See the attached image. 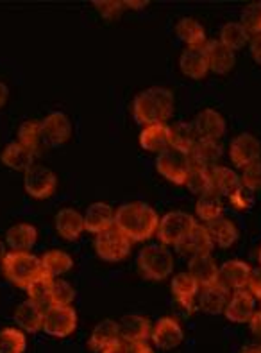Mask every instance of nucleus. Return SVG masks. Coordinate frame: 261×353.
Wrapping results in <instances>:
<instances>
[{
	"label": "nucleus",
	"mask_w": 261,
	"mask_h": 353,
	"mask_svg": "<svg viewBox=\"0 0 261 353\" xmlns=\"http://www.w3.org/2000/svg\"><path fill=\"white\" fill-rule=\"evenodd\" d=\"M115 226L131 242L147 241V239H151L158 232L160 217H158L152 206L134 201L116 208Z\"/></svg>",
	"instance_id": "obj_1"
},
{
	"label": "nucleus",
	"mask_w": 261,
	"mask_h": 353,
	"mask_svg": "<svg viewBox=\"0 0 261 353\" xmlns=\"http://www.w3.org/2000/svg\"><path fill=\"white\" fill-rule=\"evenodd\" d=\"M174 112V94L165 86H151L134 97L133 113L140 124H165Z\"/></svg>",
	"instance_id": "obj_2"
},
{
	"label": "nucleus",
	"mask_w": 261,
	"mask_h": 353,
	"mask_svg": "<svg viewBox=\"0 0 261 353\" xmlns=\"http://www.w3.org/2000/svg\"><path fill=\"white\" fill-rule=\"evenodd\" d=\"M4 274L18 287H27L34 282L36 278L43 274L41 269V260L31 253H17V251H9L2 262Z\"/></svg>",
	"instance_id": "obj_3"
},
{
	"label": "nucleus",
	"mask_w": 261,
	"mask_h": 353,
	"mask_svg": "<svg viewBox=\"0 0 261 353\" xmlns=\"http://www.w3.org/2000/svg\"><path fill=\"white\" fill-rule=\"evenodd\" d=\"M138 268L149 280H165L174 271V256L165 246H145L138 255Z\"/></svg>",
	"instance_id": "obj_4"
},
{
	"label": "nucleus",
	"mask_w": 261,
	"mask_h": 353,
	"mask_svg": "<svg viewBox=\"0 0 261 353\" xmlns=\"http://www.w3.org/2000/svg\"><path fill=\"white\" fill-rule=\"evenodd\" d=\"M195 219L190 214L186 212L176 210L165 214L160 219V226H158V239L163 242L165 246H179L186 237L188 233L194 230Z\"/></svg>",
	"instance_id": "obj_5"
},
{
	"label": "nucleus",
	"mask_w": 261,
	"mask_h": 353,
	"mask_svg": "<svg viewBox=\"0 0 261 353\" xmlns=\"http://www.w3.org/2000/svg\"><path fill=\"white\" fill-rule=\"evenodd\" d=\"M156 167L160 170V174H163L169 181L176 185H185L186 176L191 169L190 154L179 151V149L169 148L167 151L160 152Z\"/></svg>",
	"instance_id": "obj_6"
},
{
	"label": "nucleus",
	"mask_w": 261,
	"mask_h": 353,
	"mask_svg": "<svg viewBox=\"0 0 261 353\" xmlns=\"http://www.w3.org/2000/svg\"><path fill=\"white\" fill-rule=\"evenodd\" d=\"M95 251L102 260L118 262L124 260L131 251V241L120 230L109 228L106 232L97 233L95 237Z\"/></svg>",
	"instance_id": "obj_7"
},
{
	"label": "nucleus",
	"mask_w": 261,
	"mask_h": 353,
	"mask_svg": "<svg viewBox=\"0 0 261 353\" xmlns=\"http://www.w3.org/2000/svg\"><path fill=\"white\" fill-rule=\"evenodd\" d=\"M58 185V178L49 167L32 165L25 170L23 174V187L25 192L34 199H45L52 196Z\"/></svg>",
	"instance_id": "obj_8"
},
{
	"label": "nucleus",
	"mask_w": 261,
	"mask_h": 353,
	"mask_svg": "<svg viewBox=\"0 0 261 353\" xmlns=\"http://www.w3.org/2000/svg\"><path fill=\"white\" fill-rule=\"evenodd\" d=\"M77 328V314L72 307L52 305L45 310L43 330L54 337H67Z\"/></svg>",
	"instance_id": "obj_9"
},
{
	"label": "nucleus",
	"mask_w": 261,
	"mask_h": 353,
	"mask_svg": "<svg viewBox=\"0 0 261 353\" xmlns=\"http://www.w3.org/2000/svg\"><path fill=\"white\" fill-rule=\"evenodd\" d=\"M231 160L236 167H249L254 161L261 160V143L260 140L251 133H242L238 134L229 148Z\"/></svg>",
	"instance_id": "obj_10"
},
{
	"label": "nucleus",
	"mask_w": 261,
	"mask_h": 353,
	"mask_svg": "<svg viewBox=\"0 0 261 353\" xmlns=\"http://www.w3.org/2000/svg\"><path fill=\"white\" fill-rule=\"evenodd\" d=\"M179 67H181L182 74L194 77V79H200V77L206 76L209 70L206 47H204V45H191V47H186L181 52V58H179Z\"/></svg>",
	"instance_id": "obj_11"
},
{
	"label": "nucleus",
	"mask_w": 261,
	"mask_h": 353,
	"mask_svg": "<svg viewBox=\"0 0 261 353\" xmlns=\"http://www.w3.org/2000/svg\"><path fill=\"white\" fill-rule=\"evenodd\" d=\"M229 300L231 291L220 282L208 287H200V292L197 294V305L206 314H222L226 310Z\"/></svg>",
	"instance_id": "obj_12"
},
{
	"label": "nucleus",
	"mask_w": 261,
	"mask_h": 353,
	"mask_svg": "<svg viewBox=\"0 0 261 353\" xmlns=\"http://www.w3.org/2000/svg\"><path fill=\"white\" fill-rule=\"evenodd\" d=\"M151 336L156 346H160L161 350H172L181 345L182 339H185V332H182L181 323L177 319L163 318L156 323Z\"/></svg>",
	"instance_id": "obj_13"
},
{
	"label": "nucleus",
	"mask_w": 261,
	"mask_h": 353,
	"mask_svg": "<svg viewBox=\"0 0 261 353\" xmlns=\"http://www.w3.org/2000/svg\"><path fill=\"white\" fill-rule=\"evenodd\" d=\"M251 271L253 268L242 260H229L220 268L218 273V282L227 289L233 291H244L249 285V278H251Z\"/></svg>",
	"instance_id": "obj_14"
},
{
	"label": "nucleus",
	"mask_w": 261,
	"mask_h": 353,
	"mask_svg": "<svg viewBox=\"0 0 261 353\" xmlns=\"http://www.w3.org/2000/svg\"><path fill=\"white\" fill-rule=\"evenodd\" d=\"M220 268L217 265L211 255H197L191 256L188 262V274L194 278L199 287H208L218 282Z\"/></svg>",
	"instance_id": "obj_15"
},
{
	"label": "nucleus",
	"mask_w": 261,
	"mask_h": 353,
	"mask_svg": "<svg viewBox=\"0 0 261 353\" xmlns=\"http://www.w3.org/2000/svg\"><path fill=\"white\" fill-rule=\"evenodd\" d=\"M45 139L50 145H61L72 134V122L63 112H52L41 121Z\"/></svg>",
	"instance_id": "obj_16"
},
{
	"label": "nucleus",
	"mask_w": 261,
	"mask_h": 353,
	"mask_svg": "<svg viewBox=\"0 0 261 353\" xmlns=\"http://www.w3.org/2000/svg\"><path fill=\"white\" fill-rule=\"evenodd\" d=\"M195 131L199 134V139H209L218 140L222 134L226 133V121L220 115V112L213 110V108H206L199 115L195 117Z\"/></svg>",
	"instance_id": "obj_17"
},
{
	"label": "nucleus",
	"mask_w": 261,
	"mask_h": 353,
	"mask_svg": "<svg viewBox=\"0 0 261 353\" xmlns=\"http://www.w3.org/2000/svg\"><path fill=\"white\" fill-rule=\"evenodd\" d=\"M120 341L122 343H140L151 336V321L138 314H127L118 321Z\"/></svg>",
	"instance_id": "obj_18"
},
{
	"label": "nucleus",
	"mask_w": 261,
	"mask_h": 353,
	"mask_svg": "<svg viewBox=\"0 0 261 353\" xmlns=\"http://www.w3.org/2000/svg\"><path fill=\"white\" fill-rule=\"evenodd\" d=\"M115 224V210L104 201L92 203L85 214V230L92 233H102L113 228Z\"/></svg>",
	"instance_id": "obj_19"
},
{
	"label": "nucleus",
	"mask_w": 261,
	"mask_h": 353,
	"mask_svg": "<svg viewBox=\"0 0 261 353\" xmlns=\"http://www.w3.org/2000/svg\"><path fill=\"white\" fill-rule=\"evenodd\" d=\"M254 296L249 291H235L231 296L229 303H227L226 318L233 323H249L254 316Z\"/></svg>",
	"instance_id": "obj_20"
},
{
	"label": "nucleus",
	"mask_w": 261,
	"mask_h": 353,
	"mask_svg": "<svg viewBox=\"0 0 261 353\" xmlns=\"http://www.w3.org/2000/svg\"><path fill=\"white\" fill-rule=\"evenodd\" d=\"M222 157V143L218 140H209V139H199L195 142L194 149L190 151V160L191 165L197 167H211L217 165V161Z\"/></svg>",
	"instance_id": "obj_21"
},
{
	"label": "nucleus",
	"mask_w": 261,
	"mask_h": 353,
	"mask_svg": "<svg viewBox=\"0 0 261 353\" xmlns=\"http://www.w3.org/2000/svg\"><path fill=\"white\" fill-rule=\"evenodd\" d=\"M213 241L209 237L208 228L202 224H195L194 230L188 233V237L177 246V250L185 253V255L197 256V255H208L209 251L213 250Z\"/></svg>",
	"instance_id": "obj_22"
},
{
	"label": "nucleus",
	"mask_w": 261,
	"mask_h": 353,
	"mask_svg": "<svg viewBox=\"0 0 261 353\" xmlns=\"http://www.w3.org/2000/svg\"><path fill=\"white\" fill-rule=\"evenodd\" d=\"M43 318L45 310L31 300H25L23 303L18 305L17 310H14V321H17V325L22 332L34 334L40 328H43Z\"/></svg>",
	"instance_id": "obj_23"
},
{
	"label": "nucleus",
	"mask_w": 261,
	"mask_h": 353,
	"mask_svg": "<svg viewBox=\"0 0 261 353\" xmlns=\"http://www.w3.org/2000/svg\"><path fill=\"white\" fill-rule=\"evenodd\" d=\"M200 287L197 285L194 278L188 273H179L174 276L172 280V292L179 300V303L185 307L186 310L194 312L199 305H197V294H199Z\"/></svg>",
	"instance_id": "obj_24"
},
{
	"label": "nucleus",
	"mask_w": 261,
	"mask_h": 353,
	"mask_svg": "<svg viewBox=\"0 0 261 353\" xmlns=\"http://www.w3.org/2000/svg\"><path fill=\"white\" fill-rule=\"evenodd\" d=\"M36 239H38V232L29 223L14 224L6 233L8 246L11 248V251H17V253H29V250L36 244Z\"/></svg>",
	"instance_id": "obj_25"
},
{
	"label": "nucleus",
	"mask_w": 261,
	"mask_h": 353,
	"mask_svg": "<svg viewBox=\"0 0 261 353\" xmlns=\"http://www.w3.org/2000/svg\"><path fill=\"white\" fill-rule=\"evenodd\" d=\"M206 52H208L209 68L217 74H226L235 67V50H231L227 45L220 40H209L204 43Z\"/></svg>",
	"instance_id": "obj_26"
},
{
	"label": "nucleus",
	"mask_w": 261,
	"mask_h": 353,
	"mask_svg": "<svg viewBox=\"0 0 261 353\" xmlns=\"http://www.w3.org/2000/svg\"><path fill=\"white\" fill-rule=\"evenodd\" d=\"M116 343H120L118 323L111 321V319H104V321L98 323L97 327L93 328L92 336H90L88 341V346L93 352L102 353L104 350L116 345Z\"/></svg>",
	"instance_id": "obj_27"
},
{
	"label": "nucleus",
	"mask_w": 261,
	"mask_h": 353,
	"mask_svg": "<svg viewBox=\"0 0 261 353\" xmlns=\"http://www.w3.org/2000/svg\"><path fill=\"white\" fill-rule=\"evenodd\" d=\"M56 230L63 239L74 241L85 232V215L76 208H63L56 215Z\"/></svg>",
	"instance_id": "obj_28"
},
{
	"label": "nucleus",
	"mask_w": 261,
	"mask_h": 353,
	"mask_svg": "<svg viewBox=\"0 0 261 353\" xmlns=\"http://www.w3.org/2000/svg\"><path fill=\"white\" fill-rule=\"evenodd\" d=\"M140 145L152 152L167 151L170 148V125H145L142 133H140Z\"/></svg>",
	"instance_id": "obj_29"
},
{
	"label": "nucleus",
	"mask_w": 261,
	"mask_h": 353,
	"mask_svg": "<svg viewBox=\"0 0 261 353\" xmlns=\"http://www.w3.org/2000/svg\"><path fill=\"white\" fill-rule=\"evenodd\" d=\"M209 176H211V192H215L217 196H231V194L236 192L242 187L240 178L236 176L235 170H231L229 167H211Z\"/></svg>",
	"instance_id": "obj_30"
},
{
	"label": "nucleus",
	"mask_w": 261,
	"mask_h": 353,
	"mask_svg": "<svg viewBox=\"0 0 261 353\" xmlns=\"http://www.w3.org/2000/svg\"><path fill=\"white\" fill-rule=\"evenodd\" d=\"M34 152L20 142L8 143L4 148V151H2V154H0V158H2V161H4L6 165L11 167V169L14 170H27L29 167L34 165V163H32V161H34Z\"/></svg>",
	"instance_id": "obj_31"
},
{
	"label": "nucleus",
	"mask_w": 261,
	"mask_h": 353,
	"mask_svg": "<svg viewBox=\"0 0 261 353\" xmlns=\"http://www.w3.org/2000/svg\"><path fill=\"white\" fill-rule=\"evenodd\" d=\"M41 269H43V274L45 276L52 278H59L61 274H65L67 271H70L72 265H74V260L68 253L65 251H59V250H52V251H47L43 256H41Z\"/></svg>",
	"instance_id": "obj_32"
},
{
	"label": "nucleus",
	"mask_w": 261,
	"mask_h": 353,
	"mask_svg": "<svg viewBox=\"0 0 261 353\" xmlns=\"http://www.w3.org/2000/svg\"><path fill=\"white\" fill-rule=\"evenodd\" d=\"M18 142L31 149L34 154L43 151L45 145L49 143L47 139H45L41 122L38 121H25L20 124V130H18Z\"/></svg>",
	"instance_id": "obj_33"
},
{
	"label": "nucleus",
	"mask_w": 261,
	"mask_h": 353,
	"mask_svg": "<svg viewBox=\"0 0 261 353\" xmlns=\"http://www.w3.org/2000/svg\"><path fill=\"white\" fill-rule=\"evenodd\" d=\"M206 228H208L213 244H217L220 248L233 246L236 239H238V230H236L235 223L229 219H224V217H218V219L208 223Z\"/></svg>",
	"instance_id": "obj_34"
},
{
	"label": "nucleus",
	"mask_w": 261,
	"mask_h": 353,
	"mask_svg": "<svg viewBox=\"0 0 261 353\" xmlns=\"http://www.w3.org/2000/svg\"><path fill=\"white\" fill-rule=\"evenodd\" d=\"M197 140H199V134L191 122H176L170 125V148L190 154Z\"/></svg>",
	"instance_id": "obj_35"
},
{
	"label": "nucleus",
	"mask_w": 261,
	"mask_h": 353,
	"mask_svg": "<svg viewBox=\"0 0 261 353\" xmlns=\"http://www.w3.org/2000/svg\"><path fill=\"white\" fill-rule=\"evenodd\" d=\"M176 32L185 41L186 47L206 43V31H204L202 23L195 18H181L176 26Z\"/></svg>",
	"instance_id": "obj_36"
},
{
	"label": "nucleus",
	"mask_w": 261,
	"mask_h": 353,
	"mask_svg": "<svg viewBox=\"0 0 261 353\" xmlns=\"http://www.w3.org/2000/svg\"><path fill=\"white\" fill-rule=\"evenodd\" d=\"M52 278L38 276L31 285L27 287V294H29V300L34 301L36 305H40L41 309L47 310L52 307Z\"/></svg>",
	"instance_id": "obj_37"
},
{
	"label": "nucleus",
	"mask_w": 261,
	"mask_h": 353,
	"mask_svg": "<svg viewBox=\"0 0 261 353\" xmlns=\"http://www.w3.org/2000/svg\"><path fill=\"white\" fill-rule=\"evenodd\" d=\"M195 212H197V215H199L202 221H206V223H211V221L222 217L224 205H222L220 196H217L215 192H208L204 194V196H199L197 205H195Z\"/></svg>",
	"instance_id": "obj_38"
},
{
	"label": "nucleus",
	"mask_w": 261,
	"mask_h": 353,
	"mask_svg": "<svg viewBox=\"0 0 261 353\" xmlns=\"http://www.w3.org/2000/svg\"><path fill=\"white\" fill-rule=\"evenodd\" d=\"M220 41L227 45L231 50H236L242 49L247 41H251V34L240 22H227L222 27Z\"/></svg>",
	"instance_id": "obj_39"
},
{
	"label": "nucleus",
	"mask_w": 261,
	"mask_h": 353,
	"mask_svg": "<svg viewBox=\"0 0 261 353\" xmlns=\"http://www.w3.org/2000/svg\"><path fill=\"white\" fill-rule=\"evenodd\" d=\"M185 185L190 188L191 192L199 194V196L211 192V176H209V169H206V167L191 165L190 172L186 176Z\"/></svg>",
	"instance_id": "obj_40"
},
{
	"label": "nucleus",
	"mask_w": 261,
	"mask_h": 353,
	"mask_svg": "<svg viewBox=\"0 0 261 353\" xmlns=\"http://www.w3.org/2000/svg\"><path fill=\"white\" fill-rule=\"evenodd\" d=\"M25 352V334L20 328H4L0 332V353Z\"/></svg>",
	"instance_id": "obj_41"
},
{
	"label": "nucleus",
	"mask_w": 261,
	"mask_h": 353,
	"mask_svg": "<svg viewBox=\"0 0 261 353\" xmlns=\"http://www.w3.org/2000/svg\"><path fill=\"white\" fill-rule=\"evenodd\" d=\"M240 23L247 29L249 34H261V2H251L242 9Z\"/></svg>",
	"instance_id": "obj_42"
},
{
	"label": "nucleus",
	"mask_w": 261,
	"mask_h": 353,
	"mask_svg": "<svg viewBox=\"0 0 261 353\" xmlns=\"http://www.w3.org/2000/svg\"><path fill=\"white\" fill-rule=\"evenodd\" d=\"M76 300V289L61 278H56L52 282V305L58 307H70Z\"/></svg>",
	"instance_id": "obj_43"
},
{
	"label": "nucleus",
	"mask_w": 261,
	"mask_h": 353,
	"mask_svg": "<svg viewBox=\"0 0 261 353\" xmlns=\"http://www.w3.org/2000/svg\"><path fill=\"white\" fill-rule=\"evenodd\" d=\"M242 185L249 190H258L261 188V160L254 161L244 169L242 174Z\"/></svg>",
	"instance_id": "obj_44"
},
{
	"label": "nucleus",
	"mask_w": 261,
	"mask_h": 353,
	"mask_svg": "<svg viewBox=\"0 0 261 353\" xmlns=\"http://www.w3.org/2000/svg\"><path fill=\"white\" fill-rule=\"evenodd\" d=\"M93 6L98 9V13L106 18H116L122 13V8H124V2L120 0H95Z\"/></svg>",
	"instance_id": "obj_45"
},
{
	"label": "nucleus",
	"mask_w": 261,
	"mask_h": 353,
	"mask_svg": "<svg viewBox=\"0 0 261 353\" xmlns=\"http://www.w3.org/2000/svg\"><path fill=\"white\" fill-rule=\"evenodd\" d=\"M231 203L235 206H238V208H247L251 203H253V190H249V188H245L244 185L236 190V192L231 194Z\"/></svg>",
	"instance_id": "obj_46"
},
{
	"label": "nucleus",
	"mask_w": 261,
	"mask_h": 353,
	"mask_svg": "<svg viewBox=\"0 0 261 353\" xmlns=\"http://www.w3.org/2000/svg\"><path fill=\"white\" fill-rule=\"evenodd\" d=\"M249 287H251V294L261 298V265L260 268L251 271V278H249Z\"/></svg>",
	"instance_id": "obj_47"
},
{
	"label": "nucleus",
	"mask_w": 261,
	"mask_h": 353,
	"mask_svg": "<svg viewBox=\"0 0 261 353\" xmlns=\"http://www.w3.org/2000/svg\"><path fill=\"white\" fill-rule=\"evenodd\" d=\"M125 350H127V353H154L147 341H140V343H125Z\"/></svg>",
	"instance_id": "obj_48"
},
{
	"label": "nucleus",
	"mask_w": 261,
	"mask_h": 353,
	"mask_svg": "<svg viewBox=\"0 0 261 353\" xmlns=\"http://www.w3.org/2000/svg\"><path fill=\"white\" fill-rule=\"evenodd\" d=\"M251 52H253V58L261 65V34L253 36V40H251Z\"/></svg>",
	"instance_id": "obj_49"
},
{
	"label": "nucleus",
	"mask_w": 261,
	"mask_h": 353,
	"mask_svg": "<svg viewBox=\"0 0 261 353\" xmlns=\"http://www.w3.org/2000/svg\"><path fill=\"white\" fill-rule=\"evenodd\" d=\"M251 328H253V334L261 339V310L254 312V316L251 318Z\"/></svg>",
	"instance_id": "obj_50"
},
{
	"label": "nucleus",
	"mask_w": 261,
	"mask_h": 353,
	"mask_svg": "<svg viewBox=\"0 0 261 353\" xmlns=\"http://www.w3.org/2000/svg\"><path fill=\"white\" fill-rule=\"evenodd\" d=\"M8 97H9V88L6 85L4 81H0V108L4 106L8 103Z\"/></svg>",
	"instance_id": "obj_51"
},
{
	"label": "nucleus",
	"mask_w": 261,
	"mask_h": 353,
	"mask_svg": "<svg viewBox=\"0 0 261 353\" xmlns=\"http://www.w3.org/2000/svg\"><path fill=\"white\" fill-rule=\"evenodd\" d=\"M102 353H127V350H125V343H122V341H120V343L113 345L111 348L104 350Z\"/></svg>",
	"instance_id": "obj_52"
},
{
	"label": "nucleus",
	"mask_w": 261,
	"mask_h": 353,
	"mask_svg": "<svg viewBox=\"0 0 261 353\" xmlns=\"http://www.w3.org/2000/svg\"><path fill=\"white\" fill-rule=\"evenodd\" d=\"M124 6H127V8H133V9H140V8H145L147 2L145 0H142V2H138V0H125Z\"/></svg>",
	"instance_id": "obj_53"
},
{
	"label": "nucleus",
	"mask_w": 261,
	"mask_h": 353,
	"mask_svg": "<svg viewBox=\"0 0 261 353\" xmlns=\"http://www.w3.org/2000/svg\"><path fill=\"white\" fill-rule=\"evenodd\" d=\"M242 353H261V345H253V346H247Z\"/></svg>",
	"instance_id": "obj_54"
},
{
	"label": "nucleus",
	"mask_w": 261,
	"mask_h": 353,
	"mask_svg": "<svg viewBox=\"0 0 261 353\" xmlns=\"http://www.w3.org/2000/svg\"><path fill=\"white\" fill-rule=\"evenodd\" d=\"M6 255H8V253H6V246H4V242L0 241V262H4Z\"/></svg>",
	"instance_id": "obj_55"
},
{
	"label": "nucleus",
	"mask_w": 261,
	"mask_h": 353,
	"mask_svg": "<svg viewBox=\"0 0 261 353\" xmlns=\"http://www.w3.org/2000/svg\"><path fill=\"white\" fill-rule=\"evenodd\" d=\"M258 260H260V265H261V248H260V253H258Z\"/></svg>",
	"instance_id": "obj_56"
}]
</instances>
